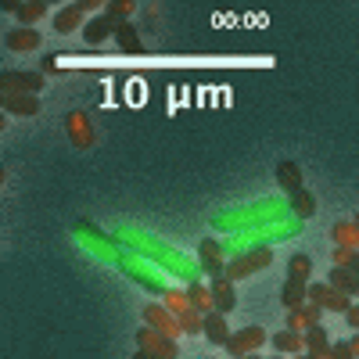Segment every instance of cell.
I'll list each match as a JSON object with an SVG mask.
<instances>
[{
	"label": "cell",
	"mask_w": 359,
	"mask_h": 359,
	"mask_svg": "<svg viewBox=\"0 0 359 359\" xmlns=\"http://www.w3.org/2000/svg\"><path fill=\"white\" fill-rule=\"evenodd\" d=\"M111 237H115V241L123 245L126 252H137V255H144V259H151V262L162 269V273H169V277H176V280H184V287H187V284H198V277H201V262H198V259H187L180 248L158 241V237L144 233V230L115 226Z\"/></svg>",
	"instance_id": "cell-1"
},
{
	"label": "cell",
	"mask_w": 359,
	"mask_h": 359,
	"mask_svg": "<svg viewBox=\"0 0 359 359\" xmlns=\"http://www.w3.org/2000/svg\"><path fill=\"white\" fill-rule=\"evenodd\" d=\"M291 216V201L287 198H262V201H248V205H233L212 216V230H223L226 237L255 230L262 223H277Z\"/></svg>",
	"instance_id": "cell-2"
},
{
	"label": "cell",
	"mask_w": 359,
	"mask_h": 359,
	"mask_svg": "<svg viewBox=\"0 0 359 359\" xmlns=\"http://www.w3.org/2000/svg\"><path fill=\"white\" fill-rule=\"evenodd\" d=\"M302 223H306V219L287 216V219H277V223H262V226H255V230L223 237V252H226V259H237V255L255 252V248H269L273 241H291V237L302 233Z\"/></svg>",
	"instance_id": "cell-3"
},
{
	"label": "cell",
	"mask_w": 359,
	"mask_h": 359,
	"mask_svg": "<svg viewBox=\"0 0 359 359\" xmlns=\"http://www.w3.org/2000/svg\"><path fill=\"white\" fill-rule=\"evenodd\" d=\"M72 237H76V241H79L90 255H94V259H101V262H108V266H118V262H123V255H126V248L118 245L108 230L86 223V219H79V223L72 226Z\"/></svg>",
	"instance_id": "cell-4"
},
{
	"label": "cell",
	"mask_w": 359,
	"mask_h": 359,
	"mask_svg": "<svg viewBox=\"0 0 359 359\" xmlns=\"http://www.w3.org/2000/svg\"><path fill=\"white\" fill-rule=\"evenodd\" d=\"M118 269H123L130 280H137L144 291H151V294H165V291H169L165 273H162L151 259H144V255H137V252H126L123 262H118Z\"/></svg>",
	"instance_id": "cell-5"
},
{
	"label": "cell",
	"mask_w": 359,
	"mask_h": 359,
	"mask_svg": "<svg viewBox=\"0 0 359 359\" xmlns=\"http://www.w3.org/2000/svg\"><path fill=\"white\" fill-rule=\"evenodd\" d=\"M273 266V252L269 248H255V252H245V255H237L226 262V277L230 280H245L252 273H259V269H269Z\"/></svg>",
	"instance_id": "cell-6"
},
{
	"label": "cell",
	"mask_w": 359,
	"mask_h": 359,
	"mask_svg": "<svg viewBox=\"0 0 359 359\" xmlns=\"http://www.w3.org/2000/svg\"><path fill=\"white\" fill-rule=\"evenodd\" d=\"M269 341V334L262 331V327H241V331H233L230 341H226V352L230 359H245V355H259V348Z\"/></svg>",
	"instance_id": "cell-7"
},
{
	"label": "cell",
	"mask_w": 359,
	"mask_h": 359,
	"mask_svg": "<svg viewBox=\"0 0 359 359\" xmlns=\"http://www.w3.org/2000/svg\"><path fill=\"white\" fill-rule=\"evenodd\" d=\"M40 90H43V72H29V69L0 72V94H40Z\"/></svg>",
	"instance_id": "cell-8"
},
{
	"label": "cell",
	"mask_w": 359,
	"mask_h": 359,
	"mask_svg": "<svg viewBox=\"0 0 359 359\" xmlns=\"http://www.w3.org/2000/svg\"><path fill=\"white\" fill-rule=\"evenodd\" d=\"M198 262H201V273L205 277H226V252H223V241L219 237H201V245H198Z\"/></svg>",
	"instance_id": "cell-9"
},
{
	"label": "cell",
	"mask_w": 359,
	"mask_h": 359,
	"mask_svg": "<svg viewBox=\"0 0 359 359\" xmlns=\"http://www.w3.org/2000/svg\"><path fill=\"white\" fill-rule=\"evenodd\" d=\"M144 327H151V331H158V334H165V338H172V341L184 334L180 320H176L162 302H147V306H144Z\"/></svg>",
	"instance_id": "cell-10"
},
{
	"label": "cell",
	"mask_w": 359,
	"mask_h": 359,
	"mask_svg": "<svg viewBox=\"0 0 359 359\" xmlns=\"http://www.w3.org/2000/svg\"><path fill=\"white\" fill-rule=\"evenodd\" d=\"M309 302L320 306V309H327V313H341V316H348L352 306H355L348 294H341V291L331 287V284H316V287H309Z\"/></svg>",
	"instance_id": "cell-11"
},
{
	"label": "cell",
	"mask_w": 359,
	"mask_h": 359,
	"mask_svg": "<svg viewBox=\"0 0 359 359\" xmlns=\"http://www.w3.org/2000/svg\"><path fill=\"white\" fill-rule=\"evenodd\" d=\"M137 345H140V352L158 355V359H176V355H180V345H176L172 338L151 331V327H140V331H137Z\"/></svg>",
	"instance_id": "cell-12"
},
{
	"label": "cell",
	"mask_w": 359,
	"mask_h": 359,
	"mask_svg": "<svg viewBox=\"0 0 359 359\" xmlns=\"http://www.w3.org/2000/svg\"><path fill=\"white\" fill-rule=\"evenodd\" d=\"M65 130H69V140L76 147H94V123H90V115L86 111H69L65 115Z\"/></svg>",
	"instance_id": "cell-13"
},
{
	"label": "cell",
	"mask_w": 359,
	"mask_h": 359,
	"mask_svg": "<svg viewBox=\"0 0 359 359\" xmlns=\"http://www.w3.org/2000/svg\"><path fill=\"white\" fill-rule=\"evenodd\" d=\"M269 345H273V352L277 355H287V359H294V355H306V334H298V331H277L273 338H269Z\"/></svg>",
	"instance_id": "cell-14"
},
{
	"label": "cell",
	"mask_w": 359,
	"mask_h": 359,
	"mask_svg": "<svg viewBox=\"0 0 359 359\" xmlns=\"http://www.w3.org/2000/svg\"><path fill=\"white\" fill-rule=\"evenodd\" d=\"M43 43V36H40V29H8V36H4V47L8 50H15V54H25V50H36Z\"/></svg>",
	"instance_id": "cell-15"
},
{
	"label": "cell",
	"mask_w": 359,
	"mask_h": 359,
	"mask_svg": "<svg viewBox=\"0 0 359 359\" xmlns=\"http://www.w3.org/2000/svg\"><path fill=\"white\" fill-rule=\"evenodd\" d=\"M0 108L8 115H40V97L36 94H0Z\"/></svg>",
	"instance_id": "cell-16"
},
{
	"label": "cell",
	"mask_w": 359,
	"mask_h": 359,
	"mask_svg": "<svg viewBox=\"0 0 359 359\" xmlns=\"http://www.w3.org/2000/svg\"><path fill=\"white\" fill-rule=\"evenodd\" d=\"M320 306H313V302H306L302 309H291L287 313V331H298V334H306V331H313V327H320Z\"/></svg>",
	"instance_id": "cell-17"
},
{
	"label": "cell",
	"mask_w": 359,
	"mask_h": 359,
	"mask_svg": "<svg viewBox=\"0 0 359 359\" xmlns=\"http://www.w3.org/2000/svg\"><path fill=\"white\" fill-rule=\"evenodd\" d=\"M208 287H212V298H216V313L230 316V313L237 309V291H233V280H230V277H216Z\"/></svg>",
	"instance_id": "cell-18"
},
{
	"label": "cell",
	"mask_w": 359,
	"mask_h": 359,
	"mask_svg": "<svg viewBox=\"0 0 359 359\" xmlns=\"http://www.w3.org/2000/svg\"><path fill=\"white\" fill-rule=\"evenodd\" d=\"M83 8L79 4H69V8H57V15H54V29H57V33H62V36H69V33H76V29H86L83 25Z\"/></svg>",
	"instance_id": "cell-19"
},
{
	"label": "cell",
	"mask_w": 359,
	"mask_h": 359,
	"mask_svg": "<svg viewBox=\"0 0 359 359\" xmlns=\"http://www.w3.org/2000/svg\"><path fill=\"white\" fill-rule=\"evenodd\" d=\"M327 284H331V287H338L341 294H348L352 302H359V273H352V269H341V266H334V269H331V277H327Z\"/></svg>",
	"instance_id": "cell-20"
},
{
	"label": "cell",
	"mask_w": 359,
	"mask_h": 359,
	"mask_svg": "<svg viewBox=\"0 0 359 359\" xmlns=\"http://www.w3.org/2000/svg\"><path fill=\"white\" fill-rule=\"evenodd\" d=\"M331 338H327V331H323V323L320 327H313V331H306V355L309 359H331Z\"/></svg>",
	"instance_id": "cell-21"
},
{
	"label": "cell",
	"mask_w": 359,
	"mask_h": 359,
	"mask_svg": "<svg viewBox=\"0 0 359 359\" xmlns=\"http://www.w3.org/2000/svg\"><path fill=\"white\" fill-rule=\"evenodd\" d=\"M115 43L123 47L126 54H144V40H140L133 22H115Z\"/></svg>",
	"instance_id": "cell-22"
},
{
	"label": "cell",
	"mask_w": 359,
	"mask_h": 359,
	"mask_svg": "<svg viewBox=\"0 0 359 359\" xmlns=\"http://www.w3.org/2000/svg\"><path fill=\"white\" fill-rule=\"evenodd\" d=\"M187 298H191V309H198L201 316H208V313H216V298H212V287L208 284H187Z\"/></svg>",
	"instance_id": "cell-23"
},
{
	"label": "cell",
	"mask_w": 359,
	"mask_h": 359,
	"mask_svg": "<svg viewBox=\"0 0 359 359\" xmlns=\"http://www.w3.org/2000/svg\"><path fill=\"white\" fill-rule=\"evenodd\" d=\"M280 302H284V309H287V313H291V309H302V306L309 302V284L284 280V287H280Z\"/></svg>",
	"instance_id": "cell-24"
},
{
	"label": "cell",
	"mask_w": 359,
	"mask_h": 359,
	"mask_svg": "<svg viewBox=\"0 0 359 359\" xmlns=\"http://www.w3.org/2000/svg\"><path fill=\"white\" fill-rule=\"evenodd\" d=\"M277 184L284 187V194L291 198V194H298L306 184H302V169H298L294 162H280L277 165Z\"/></svg>",
	"instance_id": "cell-25"
},
{
	"label": "cell",
	"mask_w": 359,
	"mask_h": 359,
	"mask_svg": "<svg viewBox=\"0 0 359 359\" xmlns=\"http://www.w3.org/2000/svg\"><path fill=\"white\" fill-rule=\"evenodd\" d=\"M331 237H334V245H338V248H352V252H359V226H355V219H338L334 230H331Z\"/></svg>",
	"instance_id": "cell-26"
},
{
	"label": "cell",
	"mask_w": 359,
	"mask_h": 359,
	"mask_svg": "<svg viewBox=\"0 0 359 359\" xmlns=\"http://www.w3.org/2000/svg\"><path fill=\"white\" fill-rule=\"evenodd\" d=\"M83 36H86V43H104L108 36H115V22H111L108 15L90 18V22H86V29H83Z\"/></svg>",
	"instance_id": "cell-27"
},
{
	"label": "cell",
	"mask_w": 359,
	"mask_h": 359,
	"mask_svg": "<svg viewBox=\"0 0 359 359\" xmlns=\"http://www.w3.org/2000/svg\"><path fill=\"white\" fill-rule=\"evenodd\" d=\"M205 338L212 341V345H223V348H226L230 327H226V316H223V313H208V316H205Z\"/></svg>",
	"instance_id": "cell-28"
},
{
	"label": "cell",
	"mask_w": 359,
	"mask_h": 359,
	"mask_svg": "<svg viewBox=\"0 0 359 359\" xmlns=\"http://www.w3.org/2000/svg\"><path fill=\"white\" fill-rule=\"evenodd\" d=\"M309 277H313V259L309 255H291L287 259V280H298V284H309Z\"/></svg>",
	"instance_id": "cell-29"
},
{
	"label": "cell",
	"mask_w": 359,
	"mask_h": 359,
	"mask_svg": "<svg viewBox=\"0 0 359 359\" xmlns=\"http://www.w3.org/2000/svg\"><path fill=\"white\" fill-rule=\"evenodd\" d=\"M43 15H47V4H43V0H29V4H18V8H15V18H18L25 29H33Z\"/></svg>",
	"instance_id": "cell-30"
},
{
	"label": "cell",
	"mask_w": 359,
	"mask_h": 359,
	"mask_svg": "<svg viewBox=\"0 0 359 359\" xmlns=\"http://www.w3.org/2000/svg\"><path fill=\"white\" fill-rule=\"evenodd\" d=\"M162 298H165L162 306H165V309H169L172 316H184V313L191 309V298H187V287H169V291H165Z\"/></svg>",
	"instance_id": "cell-31"
},
{
	"label": "cell",
	"mask_w": 359,
	"mask_h": 359,
	"mask_svg": "<svg viewBox=\"0 0 359 359\" xmlns=\"http://www.w3.org/2000/svg\"><path fill=\"white\" fill-rule=\"evenodd\" d=\"M287 201H291V216H298V219H306V216H313V212H316V198H313L306 187L298 191V194H291Z\"/></svg>",
	"instance_id": "cell-32"
},
{
	"label": "cell",
	"mask_w": 359,
	"mask_h": 359,
	"mask_svg": "<svg viewBox=\"0 0 359 359\" xmlns=\"http://www.w3.org/2000/svg\"><path fill=\"white\" fill-rule=\"evenodd\" d=\"M133 11H137L133 0H108V4H104V15H108L111 22H130Z\"/></svg>",
	"instance_id": "cell-33"
},
{
	"label": "cell",
	"mask_w": 359,
	"mask_h": 359,
	"mask_svg": "<svg viewBox=\"0 0 359 359\" xmlns=\"http://www.w3.org/2000/svg\"><path fill=\"white\" fill-rule=\"evenodd\" d=\"M180 327H184V334H205V316L198 309H187L184 316H176Z\"/></svg>",
	"instance_id": "cell-34"
},
{
	"label": "cell",
	"mask_w": 359,
	"mask_h": 359,
	"mask_svg": "<svg viewBox=\"0 0 359 359\" xmlns=\"http://www.w3.org/2000/svg\"><path fill=\"white\" fill-rule=\"evenodd\" d=\"M352 262H355V252H352V248H334V266L348 269Z\"/></svg>",
	"instance_id": "cell-35"
},
{
	"label": "cell",
	"mask_w": 359,
	"mask_h": 359,
	"mask_svg": "<svg viewBox=\"0 0 359 359\" xmlns=\"http://www.w3.org/2000/svg\"><path fill=\"white\" fill-rule=\"evenodd\" d=\"M331 359H355V352H352L348 341H338V345L331 348Z\"/></svg>",
	"instance_id": "cell-36"
},
{
	"label": "cell",
	"mask_w": 359,
	"mask_h": 359,
	"mask_svg": "<svg viewBox=\"0 0 359 359\" xmlns=\"http://www.w3.org/2000/svg\"><path fill=\"white\" fill-rule=\"evenodd\" d=\"M345 323H348V327H352V331H359V302H355V306H352V313H348V316H345Z\"/></svg>",
	"instance_id": "cell-37"
},
{
	"label": "cell",
	"mask_w": 359,
	"mask_h": 359,
	"mask_svg": "<svg viewBox=\"0 0 359 359\" xmlns=\"http://www.w3.org/2000/svg\"><path fill=\"white\" fill-rule=\"evenodd\" d=\"M76 4L83 8V15H90V11H97V8H101V0H76Z\"/></svg>",
	"instance_id": "cell-38"
},
{
	"label": "cell",
	"mask_w": 359,
	"mask_h": 359,
	"mask_svg": "<svg viewBox=\"0 0 359 359\" xmlns=\"http://www.w3.org/2000/svg\"><path fill=\"white\" fill-rule=\"evenodd\" d=\"M57 69V62H54V57H43V62H40V72L47 76V72H54Z\"/></svg>",
	"instance_id": "cell-39"
},
{
	"label": "cell",
	"mask_w": 359,
	"mask_h": 359,
	"mask_svg": "<svg viewBox=\"0 0 359 359\" xmlns=\"http://www.w3.org/2000/svg\"><path fill=\"white\" fill-rule=\"evenodd\" d=\"M348 345H352V352H355V359H359V331H355V334L348 338Z\"/></svg>",
	"instance_id": "cell-40"
},
{
	"label": "cell",
	"mask_w": 359,
	"mask_h": 359,
	"mask_svg": "<svg viewBox=\"0 0 359 359\" xmlns=\"http://www.w3.org/2000/svg\"><path fill=\"white\" fill-rule=\"evenodd\" d=\"M348 269H352V273H359V252H355V262H352Z\"/></svg>",
	"instance_id": "cell-41"
},
{
	"label": "cell",
	"mask_w": 359,
	"mask_h": 359,
	"mask_svg": "<svg viewBox=\"0 0 359 359\" xmlns=\"http://www.w3.org/2000/svg\"><path fill=\"white\" fill-rule=\"evenodd\" d=\"M133 359H158V355H147V352H137Z\"/></svg>",
	"instance_id": "cell-42"
},
{
	"label": "cell",
	"mask_w": 359,
	"mask_h": 359,
	"mask_svg": "<svg viewBox=\"0 0 359 359\" xmlns=\"http://www.w3.org/2000/svg\"><path fill=\"white\" fill-rule=\"evenodd\" d=\"M269 359H287V355H277V352H273V355H269Z\"/></svg>",
	"instance_id": "cell-43"
},
{
	"label": "cell",
	"mask_w": 359,
	"mask_h": 359,
	"mask_svg": "<svg viewBox=\"0 0 359 359\" xmlns=\"http://www.w3.org/2000/svg\"><path fill=\"white\" fill-rule=\"evenodd\" d=\"M245 359H262V355H245Z\"/></svg>",
	"instance_id": "cell-44"
},
{
	"label": "cell",
	"mask_w": 359,
	"mask_h": 359,
	"mask_svg": "<svg viewBox=\"0 0 359 359\" xmlns=\"http://www.w3.org/2000/svg\"><path fill=\"white\" fill-rule=\"evenodd\" d=\"M294 359H309V355H294Z\"/></svg>",
	"instance_id": "cell-45"
},
{
	"label": "cell",
	"mask_w": 359,
	"mask_h": 359,
	"mask_svg": "<svg viewBox=\"0 0 359 359\" xmlns=\"http://www.w3.org/2000/svg\"><path fill=\"white\" fill-rule=\"evenodd\" d=\"M355 226H359V212H355Z\"/></svg>",
	"instance_id": "cell-46"
}]
</instances>
